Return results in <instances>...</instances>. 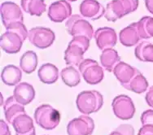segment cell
Instances as JSON below:
<instances>
[{"label": "cell", "mask_w": 153, "mask_h": 135, "mask_svg": "<svg viewBox=\"0 0 153 135\" xmlns=\"http://www.w3.org/2000/svg\"><path fill=\"white\" fill-rule=\"evenodd\" d=\"M106 8L97 0H83L80 4V12L83 17L96 21L105 15Z\"/></svg>", "instance_id": "14"}, {"label": "cell", "mask_w": 153, "mask_h": 135, "mask_svg": "<svg viewBox=\"0 0 153 135\" xmlns=\"http://www.w3.org/2000/svg\"><path fill=\"white\" fill-rule=\"evenodd\" d=\"M136 68L132 67L131 65H128L126 63L121 61L116 65V67L113 69V73L116 78L118 80V82L121 83L122 86L126 85L130 82V80L134 76V74L137 72Z\"/></svg>", "instance_id": "17"}, {"label": "cell", "mask_w": 153, "mask_h": 135, "mask_svg": "<svg viewBox=\"0 0 153 135\" xmlns=\"http://www.w3.org/2000/svg\"><path fill=\"white\" fill-rule=\"evenodd\" d=\"M38 62L37 54L33 50H28L21 56L20 59V68L26 74H30L36 70Z\"/></svg>", "instance_id": "27"}, {"label": "cell", "mask_w": 153, "mask_h": 135, "mask_svg": "<svg viewBox=\"0 0 153 135\" xmlns=\"http://www.w3.org/2000/svg\"><path fill=\"white\" fill-rule=\"evenodd\" d=\"M12 125L15 129L16 134H25L35 129L33 120L26 112L16 116L12 120Z\"/></svg>", "instance_id": "19"}, {"label": "cell", "mask_w": 153, "mask_h": 135, "mask_svg": "<svg viewBox=\"0 0 153 135\" xmlns=\"http://www.w3.org/2000/svg\"><path fill=\"white\" fill-rule=\"evenodd\" d=\"M48 17L55 23H61L72 16V7L67 0H58L51 4L47 12Z\"/></svg>", "instance_id": "12"}, {"label": "cell", "mask_w": 153, "mask_h": 135, "mask_svg": "<svg viewBox=\"0 0 153 135\" xmlns=\"http://www.w3.org/2000/svg\"><path fill=\"white\" fill-rule=\"evenodd\" d=\"M34 120L38 126L47 130L56 129L60 122V113L49 104H42L36 108Z\"/></svg>", "instance_id": "5"}, {"label": "cell", "mask_w": 153, "mask_h": 135, "mask_svg": "<svg viewBox=\"0 0 153 135\" xmlns=\"http://www.w3.org/2000/svg\"><path fill=\"white\" fill-rule=\"evenodd\" d=\"M138 135H153V125H143L141 129H139Z\"/></svg>", "instance_id": "31"}, {"label": "cell", "mask_w": 153, "mask_h": 135, "mask_svg": "<svg viewBox=\"0 0 153 135\" xmlns=\"http://www.w3.org/2000/svg\"><path fill=\"white\" fill-rule=\"evenodd\" d=\"M1 19L3 25L7 28L13 23L23 22V12L16 3L4 2L1 4Z\"/></svg>", "instance_id": "11"}, {"label": "cell", "mask_w": 153, "mask_h": 135, "mask_svg": "<svg viewBox=\"0 0 153 135\" xmlns=\"http://www.w3.org/2000/svg\"><path fill=\"white\" fill-rule=\"evenodd\" d=\"M65 28L69 35L73 37L85 36L90 39L94 37V29L91 23L82 16L72 15L65 23Z\"/></svg>", "instance_id": "7"}, {"label": "cell", "mask_w": 153, "mask_h": 135, "mask_svg": "<svg viewBox=\"0 0 153 135\" xmlns=\"http://www.w3.org/2000/svg\"><path fill=\"white\" fill-rule=\"evenodd\" d=\"M21 5L24 12L35 16H41L47 9L44 0H21Z\"/></svg>", "instance_id": "23"}, {"label": "cell", "mask_w": 153, "mask_h": 135, "mask_svg": "<svg viewBox=\"0 0 153 135\" xmlns=\"http://www.w3.org/2000/svg\"><path fill=\"white\" fill-rule=\"evenodd\" d=\"M119 62H121V57L115 49L108 48L102 50L100 56V63L105 70L110 73L113 72L114 68Z\"/></svg>", "instance_id": "22"}, {"label": "cell", "mask_w": 153, "mask_h": 135, "mask_svg": "<svg viewBox=\"0 0 153 135\" xmlns=\"http://www.w3.org/2000/svg\"><path fill=\"white\" fill-rule=\"evenodd\" d=\"M124 88L134 92L136 94H143L145 91H147L148 88V82L141 72L138 69L130 82L125 85Z\"/></svg>", "instance_id": "24"}, {"label": "cell", "mask_w": 153, "mask_h": 135, "mask_svg": "<svg viewBox=\"0 0 153 135\" xmlns=\"http://www.w3.org/2000/svg\"><path fill=\"white\" fill-rule=\"evenodd\" d=\"M6 29V32L3 33L0 38L1 48L7 54H16L28 38L29 31L23 22L13 23Z\"/></svg>", "instance_id": "1"}, {"label": "cell", "mask_w": 153, "mask_h": 135, "mask_svg": "<svg viewBox=\"0 0 153 135\" xmlns=\"http://www.w3.org/2000/svg\"><path fill=\"white\" fill-rule=\"evenodd\" d=\"M134 55L139 61L153 63V44L147 40L140 42L134 49Z\"/></svg>", "instance_id": "26"}, {"label": "cell", "mask_w": 153, "mask_h": 135, "mask_svg": "<svg viewBox=\"0 0 153 135\" xmlns=\"http://www.w3.org/2000/svg\"><path fill=\"white\" fill-rule=\"evenodd\" d=\"M140 120L143 125H153V109H148L143 112Z\"/></svg>", "instance_id": "30"}, {"label": "cell", "mask_w": 153, "mask_h": 135, "mask_svg": "<svg viewBox=\"0 0 153 135\" xmlns=\"http://www.w3.org/2000/svg\"><path fill=\"white\" fill-rule=\"evenodd\" d=\"M0 135H12L10 129H9V126L5 120H0Z\"/></svg>", "instance_id": "32"}, {"label": "cell", "mask_w": 153, "mask_h": 135, "mask_svg": "<svg viewBox=\"0 0 153 135\" xmlns=\"http://www.w3.org/2000/svg\"><path fill=\"white\" fill-rule=\"evenodd\" d=\"M76 108L83 115H89L100 111L103 104V97L97 90H84L77 94Z\"/></svg>", "instance_id": "3"}, {"label": "cell", "mask_w": 153, "mask_h": 135, "mask_svg": "<svg viewBox=\"0 0 153 135\" xmlns=\"http://www.w3.org/2000/svg\"><path fill=\"white\" fill-rule=\"evenodd\" d=\"M109 135H134V129L131 125L124 124L119 125Z\"/></svg>", "instance_id": "29"}, {"label": "cell", "mask_w": 153, "mask_h": 135, "mask_svg": "<svg viewBox=\"0 0 153 135\" xmlns=\"http://www.w3.org/2000/svg\"><path fill=\"white\" fill-rule=\"evenodd\" d=\"M145 99H146L147 105L153 108V85L148 89L145 96Z\"/></svg>", "instance_id": "33"}, {"label": "cell", "mask_w": 153, "mask_h": 135, "mask_svg": "<svg viewBox=\"0 0 153 135\" xmlns=\"http://www.w3.org/2000/svg\"><path fill=\"white\" fill-rule=\"evenodd\" d=\"M78 69L84 81L90 85H97L104 78L103 68L94 59H83L78 66Z\"/></svg>", "instance_id": "6"}, {"label": "cell", "mask_w": 153, "mask_h": 135, "mask_svg": "<svg viewBox=\"0 0 153 135\" xmlns=\"http://www.w3.org/2000/svg\"><path fill=\"white\" fill-rule=\"evenodd\" d=\"M29 41L39 49H47L53 44L56 39L55 33L49 28L38 26L32 28L29 31Z\"/></svg>", "instance_id": "8"}, {"label": "cell", "mask_w": 153, "mask_h": 135, "mask_svg": "<svg viewBox=\"0 0 153 135\" xmlns=\"http://www.w3.org/2000/svg\"><path fill=\"white\" fill-rule=\"evenodd\" d=\"M13 97L22 105L25 106L32 102L35 98V90L31 84L21 82L16 85L13 90Z\"/></svg>", "instance_id": "16"}, {"label": "cell", "mask_w": 153, "mask_h": 135, "mask_svg": "<svg viewBox=\"0 0 153 135\" xmlns=\"http://www.w3.org/2000/svg\"><path fill=\"white\" fill-rule=\"evenodd\" d=\"M119 39L121 44L125 47H130L138 44L142 38L138 30V22L130 24V25L121 30L119 33Z\"/></svg>", "instance_id": "15"}, {"label": "cell", "mask_w": 153, "mask_h": 135, "mask_svg": "<svg viewBox=\"0 0 153 135\" xmlns=\"http://www.w3.org/2000/svg\"><path fill=\"white\" fill-rule=\"evenodd\" d=\"M68 1H69V2H76V0H68Z\"/></svg>", "instance_id": "36"}, {"label": "cell", "mask_w": 153, "mask_h": 135, "mask_svg": "<svg viewBox=\"0 0 153 135\" xmlns=\"http://www.w3.org/2000/svg\"><path fill=\"white\" fill-rule=\"evenodd\" d=\"M3 110L6 120L10 124H12V120L16 116L26 112L24 105L18 103L15 98L13 97V95L7 99L3 104Z\"/></svg>", "instance_id": "21"}, {"label": "cell", "mask_w": 153, "mask_h": 135, "mask_svg": "<svg viewBox=\"0 0 153 135\" xmlns=\"http://www.w3.org/2000/svg\"><path fill=\"white\" fill-rule=\"evenodd\" d=\"M138 0H112L107 4L104 17L115 22L138 9Z\"/></svg>", "instance_id": "4"}, {"label": "cell", "mask_w": 153, "mask_h": 135, "mask_svg": "<svg viewBox=\"0 0 153 135\" xmlns=\"http://www.w3.org/2000/svg\"><path fill=\"white\" fill-rule=\"evenodd\" d=\"M94 129V122L87 115L74 118L67 125L68 135H91Z\"/></svg>", "instance_id": "10"}, {"label": "cell", "mask_w": 153, "mask_h": 135, "mask_svg": "<svg viewBox=\"0 0 153 135\" xmlns=\"http://www.w3.org/2000/svg\"><path fill=\"white\" fill-rule=\"evenodd\" d=\"M90 40L85 36L74 37L65 51L64 59L66 65L68 66H79L84 59V54L90 47Z\"/></svg>", "instance_id": "2"}, {"label": "cell", "mask_w": 153, "mask_h": 135, "mask_svg": "<svg viewBox=\"0 0 153 135\" xmlns=\"http://www.w3.org/2000/svg\"><path fill=\"white\" fill-rule=\"evenodd\" d=\"M145 5L147 11L153 15V0H145Z\"/></svg>", "instance_id": "34"}, {"label": "cell", "mask_w": 153, "mask_h": 135, "mask_svg": "<svg viewBox=\"0 0 153 135\" xmlns=\"http://www.w3.org/2000/svg\"><path fill=\"white\" fill-rule=\"evenodd\" d=\"M60 76L63 82L69 87H75L81 82V73L75 66L68 65L63 68Z\"/></svg>", "instance_id": "25"}, {"label": "cell", "mask_w": 153, "mask_h": 135, "mask_svg": "<svg viewBox=\"0 0 153 135\" xmlns=\"http://www.w3.org/2000/svg\"><path fill=\"white\" fill-rule=\"evenodd\" d=\"M16 135H36L35 129H33L32 131H30V133H28V134H16Z\"/></svg>", "instance_id": "35"}, {"label": "cell", "mask_w": 153, "mask_h": 135, "mask_svg": "<svg viewBox=\"0 0 153 135\" xmlns=\"http://www.w3.org/2000/svg\"><path fill=\"white\" fill-rule=\"evenodd\" d=\"M138 25L142 39L153 38V17L143 16L138 21Z\"/></svg>", "instance_id": "28"}, {"label": "cell", "mask_w": 153, "mask_h": 135, "mask_svg": "<svg viewBox=\"0 0 153 135\" xmlns=\"http://www.w3.org/2000/svg\"><path fill=\"white\" fill-rule=\"evenodd\" d=\"M94 38L99 49L101 50L112 48L117 42V35L114 29L110 27L99 28L94 32Z\"/></svg>", "instance_id": "13"}, {"label": "cell", "mask_w": 153, "mask_h": 135, "mask_svg": "<svg viewBox=\"0 0 153 135\" xmlns=\"http://www.w3.org/2000/svg\"><path fill=\"white\" fill-rule=\"evenodd\" d=\"M21 78L22 70L17 66L8 65L3 68L1 73V79L5 85L9 86L18 85L19 83H21Z\"/></svg>", "instance_id": "18"}, {"label": "cell", "mask_w": 153, "mask_h": 135, "mask_svg": "<svg viewBox=\"0 0 153 135\" xmlns=\"http://www.w3.org/2000/svg\"><path fill=\"white\" fill-rule=\"evenodd\" d=\"M112 107L114 115L123 120H130L135 113V106L131 98L126 94H120L112 100Z\"/></svg>", "instance_id": "9"}, {"label": "cell", "mask_w": 153, "mask_h": 135, "mask_svg": "<svg viewBox=\"0 0 153 135\" xmlns=\"http://www.w3.org/2000/svg\"><path fill=\"white\" fill-rule=\"evenodd\" d=\"M39 80L45 84H53L58 81L59 78V69L56 65L51 63H47L39 68L38 72Z\"/></svg>", "instance_id": "20"}]
</instances>
